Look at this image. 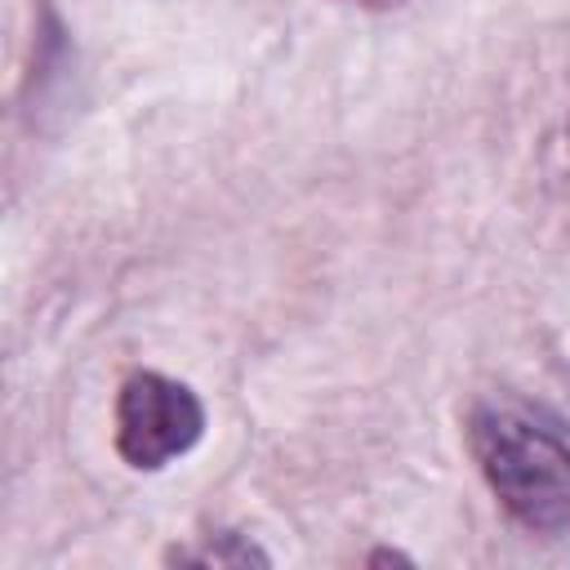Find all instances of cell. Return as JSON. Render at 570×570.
Returning a JSON list of instances; mask_svg holds the SVG:
<instances>
[{
  "instance_id": "cell-1",
  "label": "cell",
  "mask_w": 570,
  "mask_h": 570,
  "mask_svg": "<svg viewBox=\"0 0 570 570\" xmlns=\"http://www.w3.org/2000/svg\"><path fill=\"white\" fill-rule=\"evenodd\" d=\"M472 454L494 499L539 534L570 525V445L517 405H481L468 423Z\"/></svg>"
},
{
  "instance_id": "cell-2",
  "label": "cell",
  "mask_w": 570,
  "mask_h": 570,
  "mask_svg": "<svg viewBox=\"0 0 570 570\" xmlns=\"http://www.w3.org/2000/svg\"><path fill=\"white\" fill-rule=\"evenodd\" d=\"M205 432V410L187 383L165 374H134L116 396V450L129 468L156 472L187 454Z\"/></svg>"
},
{
  "instance_id": "cell-3",
  "label": "cell",
  "mask_w": 570,
  "mask_h": 570,
  "mask_svg": "<svg viewBox=\"0 0 570 570\" xmlns=\"http://www.w3.org/2000/svg\"><path fill=\"white\" fill-rule=\"evenodd\" d=\"M178 561H200V566H249V561H267L254 543L236 539V534H218V543L200 548V552H178Z\"/></svg>"
},
{
  "instance_id": "cell-4",
  "label": "cell",
  "mask_w": 570,
  "mask_h": 570,
  "mask_svg": "<svg viewBox=\"0 0 570 570\" xmlns=\"http://www.w3.org/2000/svg\"><path fill=\"white\" fill-rule=\"evenodd\" d=\"M352 4H370V9H379V4H392V0H352Z\"/></svg>"
}]
</instances>
